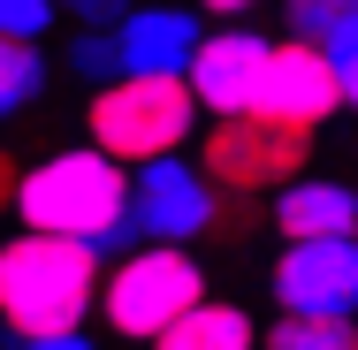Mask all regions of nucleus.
Here are the masks:
<instances>
[{
	"instance_id": "39448f33",
	"label": "nucleus",
	"mask_w": 358,
	"mask_h": 350,
	"mask_svg": "<svg viewBox=\"0 0 358 350\" xmlns=\"http://www.w3.org/2000/svg\"><path fill=\"white\" fill-rule=\"evenodd\" d=\"M313 160V130H289V122H267V115H229V122H206L199 138V168L214 175V191H282L305 175Z\"/></svg>"
},
{
	"instance_id": "7ed1b4c3",
	"label": "nucleus",
	"mask_w": 358,
	"mask_h": 350,
	"mask_svg": "<svg viewBox=\"0 0 358 350\" xmlns=\"http://www.w3.org/2000/svg\"><path fill=\"white\" fill-rule=\"evenodd\" d=\"M206 107L191 99L183 76H122L107 92L84 99V145H99L107 160L145 168V160H176L183 145L199 138Z\"/></svg>"
},
{
	"instance_id": "dca6fc26",
	"label": "nucleus",
	"mask_w": 358,
	"mask_h": 350,
	"mask_svg": "<svg viewBox=\"0 0 358 350\" xmlns=\"http://www.w3.org/2000/svg\"><path fill=\"white\" fill-rule=\"evenodd\" d=\"M69 76L92 84V92L122 84V46H115V31H76L69 38Z\"/></svg>"
},
{
	"instance_id": "423d86ee",
	"label": "nucleus",
	"mask_w": 358,
	"mask_h": 350,
	"mask_svg": "<svg viewBox=\"0 0 358 350\" xmlns=\"http://www.w3.org/2000/svg\"><path fill=\"white\" fill-rule=\"evenodd\" d=\"M221 221V191L199 160H145L130 168V228L138 244H199Z\"/></svg>"
},
{
	"instance_id": "6ab92c4d",
	"label": "nucleus",
	"mask_w": 358,
	"mask_h": 350,
	"mask_svg": "<svg viewBox=\"0 0 358 350\" xmlns=\"http://www.w3.org/2000/svg\"><path fill=\"white\" fill-rule=\"evenodd\" d=\"M328 61H336V84H343V107L358 115V31H343V38L328 46Z\"/></svg>"
},
{
	"instance_id": "a211bd4d",
	"label": "nucleus",
	"mask_w": 358,
	"mask_h": 350,
	"mask_svg": "<svg viewBox=\"0 0 358 350\" xmlns=\"http://www.w3.org/2000/svg\"><path fill=\"white\" fill-rule=\"evenodd\" d=\"M62 15H69L76 31H122V15L138 8V0H54Z\"/></svg>"
},
{
	"instance_id": "ddd939ff",
	"label": "nucleus",
	"mask_w": 358,
	"mask_h": 350,
	"mask_svg": "<svg viewBox=\"0 0 358 350\" xmlns=\"http://www.w3.org/2000/svg\"><path fill=\"white\" fill-rule=\"evenodd\" d=\"M46 46H23V38H0V122H15L38 92H46Z\"/></svg>"
},
{
	"instance_id": "f03ea898",
	"label": "nucleus",
	"mask_w": 358,
	"mask_h": 350,
	"mask_svg": "<svg viewBox=\"0 0 358 350\" xmlns=\"http://www.w3.org/2000/svg\"><path fill=\"white\" fill-rule=\"evenodd\" d=\"M99 282H107V259H99L92 244L15 228V236L0 244V328H15L23 343L76 335V328L99 312Z\"/></svg>"
},
{
	"instance_id": "f8f14e48",
	"label": "nucleus",
	"mask_w": 358,
	"mask_h": 350,
	"mask_svg": "<svg viewBox=\"0 0 358 350\" xmlns=\"http://www.w3.org/2000/svg\"><path fill=\"white\" fill-rule=\"evenodd\" d=\"M152 350H259V328H252V312H244V305L206 297L199 312H183V320H176Z\"/></svg>"
},
{
	"instance_id": "4be33fe9",
	"label": "nucleus",
	"mask_w": 358,
	"mask_h": 350,
	"mask_svg": "<svg viewBox=\"0 0 358 350\" xmlns=\"http://www.w3.org/2000/svg\"><path fill=\"white\" fill-rule=\"evenodd\" d=\"M0 206H15V160H8V145H0Z\"/></svg>"
},
{
	"instance_id": "0eeeda50",
	"label": "nucleus",
	"mask_w": 358,
	"mask_h": 350,
	"mask_svg": "<svg viewBox=\"0 0 358 350\" xmlns=\"http://www.w3.org/2000/svg\"><path fill=\"white\" fill-rule=\"evenodd\" d=\"M267 289L282 312H313V320H358V236L336 244H282Z\"/></svg>"
},
{
	"instance_id": "9d476101",
	"label": "nucleus",
	"mask_w": 358,
	"mask_h": 350,
	"mask_svg": "<svg viewBox=\"0 0 358 350\" xmlns=\"http://www.w3.org/2000/svg\"><path fill=\"white\" fill-rule=\"evenodd\" d=\"M122 46V76H191L199 46H206V15L183 0H138L115 31Z\"/></svg>"
},
{
	"instance_id": "6e6552de",
	"label": "nucleus",
	"mask_w": 358,
	"mask_h": 350,
	"mask_svg": "<svg viewBox=\"0 0 358 350\" xmlns=\"http://www.w3.org/2000/svg\"><path fill=\"white\" fill-rule=\"evenodd\" d=\"M267 54H275V38H259L252 23H221L206 31V46H199V61H191V99L229 122V115H252L259 107V76H267Z\"/></svg>"
},
{
	"instance_id": "9b49d317",
	"label": "nucleus",
	"mask_w": 358,
	"mask_h": 350,
	"mask_svg": "<svg viewBox=\"0 0 358 350\" xmlns=\"http://www.w3.org/2000/svg\"><path fill=\"white\" fill-rule=\"evenodd\" d=\"M275 228L282 244H336V236H358V183L343 175H297L275 191Z\"/></svg>"
},
{
	"instance_id": "4468645a",
	"label": "nucleus",
	"mask_w": 358,
	"mask_h": 350,
	"mask_svg": "<svg viewBox=\"0 0 358 350\" xmlns=\"http://www.w3.org/2000/svg\"><path fill=\"white\" fill-rule=\"evenodd\" d=\"M282 31L297 46H336L343 31H358V0H282Z\"/></svg>"
},
{
	"instance_id": "aec40b11",
	"label": "nucleus",
	"mask_w": 358,
	"mask_h": 350,
	"mask_svg": "<svg viewBox=\"0 0 358 350\" xmlns=\"http://www.w3.org/2000/svg\"><path fill=\"white\" fill-rule=\"evenodd\" d=\"M252 8H267V0H199V15H221V23H244Z\"/></svg>"
},
{
	"instance_id": "f257e3e1",
	"label": "nucleus",
	"mask_w": 358,
	"mask_h": 350,
	"mask_svg": "<svg viewBox=\"0 0 358 350\" xmlns=\"http://www.w3.org/2000/svg\"><path fill=\"white\" fill-rule=\"evenodd\" d=\"M8 213L23 228H38V236L92 244L99 259L138 251V228H130V168L107 160L99 145H62V152L31 160L15 175V206Z\"/></svg>"
},
{
	"instance_id": "1a4fd4ad",
	"label": "nucleus",
	"mask_w": 358,
	"mask_h": 350,
	"mask_svg": "<svg viewBox=\"0 0 358 350\" xmlns=\"http://www.w3.org/2000/svg\"><path fill=\"white\" fill-rule=\"evenodd\" d=\"M252 115H267V122H289V130H313V138H320V122H328V115H343L336 61H328L320 46H297V38H282V46L267 54L259 107H252Z\"/></svg>"
},
{
	"instance_id": "f3484780",
	"label": "nucleus",
	"mask_w": 358,
	"mask_h": 350,
	"mask_svg": "<svg viewBox=\"0 0 358 350\" xmlns=\"http://www.w3.org/2000/svg\"><path fill=\"white\" fill-rule=\"evenodd\" d=\"M54 0H0V38H23V46H38L46 31H54Z\"/></svg>"
},
{
	"instance_id": "20e7f679",
	"label": "nucleus",
	"mask_w": 358,
	"mask_h": 350,
	"mask_svg": "<svg viewBox=\"0 0 358 350\" xmlns=\"http://www.w3.org/2000/svg\"><path fill=\"white\" fill-rule=\"evenodd\" d=\"M214 289H206V267H199V251L191 244H138V251H122L107 282H99V320L122 335V343H160L183 312H199Z\"/></svg>"
},
{
	"instance_id": "412c9836",
	"label": "nucleus",
	"mask_w": 358,
	"mask_h": 350,
	"mask_svg": "<svg viewBox=\"0 0 358 350\" xmlns=\"http://www.w3.org/2000/svg\"><path fill=\"white\" fill-rule=\"evenodd\" d=\"M23 350H99V343L76 328V335H38V343H23Z\"/></svg>"
},
{
	"instance_id": "5701e85b",
	"label": "nucleus",
	"mask_w": 358,
	"mask_h": 350,
	"mask_svg": "<svg viewBox=\"0 0 358 350\" xmlns=\"http://www.w3.org/2000/svg\"><path fill=\"white\" fill-rule=\"evenodd\" d=\"M0 350H23V335H15V328H0Z\"/></svg>"
},
{
	"instance_id": "2eb2a0df",
	"label": "nucleus",
	"mask_w": 358,
	"mask_h": 350,
	"mask_svg": "<svg viewBox=\"0 0 358 350\" xmlns=\"http://www.w3.org/2000/svg\"><path fill=\"white\" fill-rule=\"evenodd\" d=\"M259 350H358V320H313V312H282L275 328H259Z\"/></svg>"
}]
</instances>
